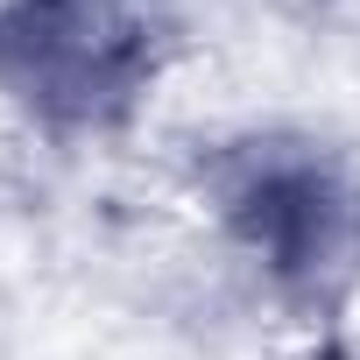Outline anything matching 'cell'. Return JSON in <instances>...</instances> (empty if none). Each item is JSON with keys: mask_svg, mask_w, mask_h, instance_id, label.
Segmentation results:
<instances>
[{"mask_svg": "<svg viewBox=\"0 0 360 360\" xmlns=\"http://www.w3.org/2000/svg\"><path fill=\"white\" fill-rule=\"evenodd\" d=\"M148 78V29L120 0H8L0 8V99L43 127H106Z\"/></svg>", "mask_w": 360, "mask_h": 360, "instance_id": "obj_1", "label": "cell"}, {"mask_svg": "<svg viewBox=\"0 0 360 360\" xmlns=\"http://www.w3.org/2000/svg\"><path fill=\"white\" fill-rule=\"evenodd\" d=\"M226 219L276 276H318L346 233V205L332 191V176L304 155L240 162V176L226 184Z\"/></svg>", "mask_w": 360, "mask_h": 360, "instance_id": "obj_2", "label": "cell"}]
</instances>
